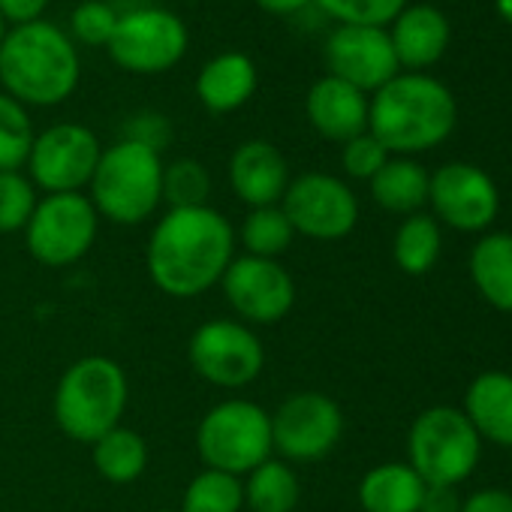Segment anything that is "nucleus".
I'll use <instances>...</instances> for the list:
<instances>
[{
	"mask_svg": "<svg viewBox=\"0 0 512 512\" xmlns=\"http://www.w3.org/2000/svg\"><path fill=\"white\" fill-rule=\"evenodd\" d=\"M235 260V229L211 205L169 208L151 229L145 266L151 284L169 299H196L220 287Z\"/></svg>",
	"mask_w": 512,
	"mask_h": 512,
	"instance_id": "obj_1",
	"label": "nucleus"
},
{
	"mask_svg": "<svg viewBox=\"0 0 512 512\" xmlns=\"http://www.w3.org/2000/svg\"><path fill=\"white\" fill-rule=\"evenodd\" d=\"M458 121L452 91L428 73H398L368 106V133L389 154L413 157L443 145Z\"/></svg>",
	"mask_w": 512,
	"mask_h": 512,
	"instance_id": "obj_2",
	"label": "nucleus"
},
{
	"mask_svg": "<svg viewBox=\"0 0 512 512\" xmlns=\"http://www.w3.org/2000/svg\"><path fill=\"white\" fill-rule=\"evenodd\" d=\"M79 76L76 43L49 22L19 25L0 43V85L25 109L64 103L79 88Z\"/></svg>",
	"mask_w": 512,
	"mask_h": 512,
	"instance_id": "obj_3",
	"label": "nucleus"
},
{
	"mask_svg": "<svg viewBox=\"0 0 512 512\" xmlns=\"http://www.w3.org/2000/svg\"><path fill=\"white\" fill-rule=\"evenodd\" d=\"M130 401V380L109 356H82L58 380L52 413L58 428L76 443H97L121 425Z\"/></svg>",
	"mask_w": 512,
	"mask_h": 512,
	"instance_id": "obj_4",
	"label": "nucleus"
},
{
	"mask_svg": "<svg viewBox=\"0 0 512 512\" xmlns=\"http://www.w3.org/2000/svg\"><path fill=\"white\" fill-rule=\"evenodd\" d=\"M88 199L103 220L118 226L145 223L163 202V157L136 142L118 139L103 148Z\"/></svg>",
	"mask_w": 512,
	"mask_h": 512,
	"instance_id": "obj_5",
	"label": "nucleus"
},
{
	"mask_svg": "<svg viewBox=\"0 0 512 512\" xmlns=\"http://www.w3.org/2000/svg\"><path fill=\"white\" fill-rule=\"evenodd\" d=\"M196 452L211 470L247 476L275 455L272 413L250 398L217 401L196 425Z\"/></svg>",
	"mask_w": 512,
	"mask_h": 512,
	"instance_id": "obj_6",
	"label": "nucleus"
},
{
	"mask_svg": "<svg viewBox=\"0 0 512 512\" xmlns=\"http://www.w3.org/2000/svg\"><path fill=\"white\" fill-rule=\"evenodd\" d=\"M482 440L464 410L437 404L422 410L407 434V464L425 485H461L479 464Z\"/></svg>",
	"mask_w": 512,
	"mask_h": 512,
	"instance_id": "obj_7",
	"label": "nucleus"
},
{
	"mask_svg": "<svg viewBox=\"0 0 512 512\" xmlns=\"http://www.w3.org/2000/svg\"><path fill=\"white\" fill-rule=\"evenodd\" d=\"M100 232V214L85 193H46L28 226L25 247L46 269H67L91 253Z\"/></svg>",
	"mask_w": 512,
	"mask_h": 512,
	"instance_id": "obj_8",
	"label": "nucleus"
},
{
	"mask_svg": "<svg viewBox=\"0 0 512 512\" xmlns=\"http://www.w3.org/2000/svg\"><path fill=\"white\" fill-rule=\"evenodd\" d=\"M187 362L196 377L217 389H244L266 368V347L238 320H208L187 341Z\"/></svg>",
	"mask_w": 512,
	"mask_h": 512,
	"instance_id": "obj_9",
	"label": "nucleus"
},
{
	"mask_svg": "<svg viewBox=\"0 0 512 512\" xmlns=\"http://www.w3.org/2000/svg\"><path fill=\"white\" fill-rule=\"evenodd\" d=\"M344 437L341 404L323 392H293L272 413V443L281 461L314 464L335 452Z\"/></svg>",
	"mask_w": 512,
	"mask_h": 512,
	"instance_id": "obj_10",
	"label": "nucleus"
},
{
	"mask_svg": "<svg viewBox=\"0 0 512 512\" xmlns=\"http://www.w3.org/2000/svg\"><path fill=\"white\" fill-rule=\"evenodd\" d=\"M109 58L136 76H157L172 70L187 52L184 22L160 7H142L118 16L109 40Z\"/></svg>",
	"mask_w": 512,
	"mask_h": 512,
	"instance_id": "obj_11",
	"label": "nucleus"
},
{
	"mask_svg": "<svg viewBox=\"0 0 512 512\" xmlns=\"http://www.w3.org/2000/svg\"><path fill=\"white\" fill-rule=\"evenodd\" d=\"M281 208L296 235L341 241L359 223V199L347 181L329 172H302L290 181Z\"/></svg>",
	"mask_w": 512,
	"mask_h": 512,
	"instance_id": "obj_12",
	"label": "nucleus"
},
{
	"mask_svg": "<svg viewBox=\"0 0 512 512\" xmlns=\"http://www.w3.org/2000/svg\"><path fill=\"white\" fill-rule=\"evenodd\" d=\"M226 305L244 326H275L296 305V281L281 260L235 256L220 278Z\"/></svg>",
	"mask_w": 512,
	"mask_h": 512,
	"instance_id": "obj_13",
	"label": "nucleus"
},
{
	"mask_svg": "<svg viewBox=\"0 0 512 512\" xmlns=\"http://www.w3.org/2000/svg\"><path fill=\"white\" fill-rule=\"evenodd\" d=\"M100 139L85 124H52L34 136L28 178L46 193H82L100 163Z\"/></svg>",
	"mask_w": 512,
	"mask_h": 512,
	"instance_id": "obj_14",
	"label": "nucleus"
},
{
	"mask_svg": "<svg viewBox=\"0 0 512 512\" xmlns=\"http://www.w3.org/2000/svg\"><path fill=\"white\" fill-rule=\"evenodd\" d=\"M428 205L434 220L458 232H485L500 211V193L491 175L473 163H446L431 172Z\"/></svg>",
	"mask_w": 512,
	"mask_h": 512,
	"instance_id": "obj_15",
	"label": "nucleus"
},
{
	"mask_svg": "<svg viewBox=\"0 0 512 512\" xmlns=\"http://www.w3.org/2000/svg\"><path fill=\"white\" fill-rule=\"evenodd\" d=\"M329 76L359 88L362 94L380 91L401 67L386 28H338L326 43Z\"/></svg>",
	"mask_w": 512,
	"mask_h": 512,
	"instance_id": "obj_16",
	"label": "nucleus"
},
{
	"mask_svg": "<svg viewBox=\"0 0 512 512\" xmlns=\"http://www.w3.org/2000/svg\"><path fill=\"white\" fill-rule=\"evenodd\" d=\"M290 163L266 139L241 142L229 157V187L247 208H269L281 205L290 187Z\"/></svg>",
	"mask_w": 512,
	"mask_h": 512,
	"instance_id": "obj_17",
	"label": "nucleus"
},
{
	"mask_svg": "<svg viewBox=\"0 0 512 512\" xmlns=\"http://www.w3.org/2000/svg\"><path fill=\"white\" fill-rule=\"evenodd\" d=\"M368 106H371L368 94L335 76L317 79L305 97V115L311 127L323 139L341 145L350 142L353 136L368 133Z\"/></svg>",
	"mask_w": 512,
	"mask_h": 512,
	"instance_id": "obj_18",
	"label": "nucleus"
},
{
	"mask_svg": "<svg viewBox=\"0 0 512 512\" xmlns=\"http://www.w3.org/2000/svg\"><path fill=\"white\" fill-rule=\"evenodd\" d=\"M389 40H392L398 67H404L407 73H425L446 55L452 28L443 10L431 4H416V7L401 10V16L392 22Z\"/></svg>",
	"mask_w": 512,
	"mask_h": 512,
	"instance_id": "obj_19",
	"label": "nucleus"
},
{
	"mask_svg": "<svg viewBox=\"0 0 512 512\" xmlns=\"http://www.w3.org/2000/svg\"><path fill=\"white\" fill-rule=\"evenodd\" d=\"M464 416L476 428L479 440L512 449V374L485 371L464 395Z\"/></svg>",
	"mask_w": 512,
	"mask_h": 512,
	"instance_id": "obj_20",
	"label": "nucleus"
},
{
	"mask_svg": "<svg viewBox=\"0 0 512 512\" xmlns=\"http://www.w3.org/2000/svg\"><path fill=\"white\" fill-rule=\"evenodd\" d=\"M256 67L241 52H223L211 58L196 76V97L211 115H229L256 94Z\"/></svg>",
	"mask_w": 512,
	"mask_h": 512,
	"instance_id": "obj_21",
	"label": "nucleus"
},
{
	"mask_svg": "<svg viewBox=\"0 0 512 512\" xmlns=\"http://www.w3.org/2000/svg\"><path fill=\"white\" fill-rule=\"evenodd\" d=\"M422 494L425 482L407 461H383L359 482V506L365 512H419Z\"/></svg>",
	"mask_w": 512,
	"mask_h": 512,
	"instance_id": "obj_22",
	"label": "nucleus"
},
{
	"mask_svg": "<svg viewBox=\"0 0 512 512\" xmlns=\"http://www.w3.org/2000/svg\"><path fill=\"white\" fill-rule=\"evenodd\" d=\"M470 281L491 308L512 314V232H488L473 244Z\"/></svg>",
	"mask_w": 512,
	"mask_h": 512,
	"instance_id": "obj_23",
	"label": "nucleus"
},
{
	"mask_svg": "<svg viewBox=\"0 0 512 512\" xmlns=\"http://www.w3.org/2000/svg\"><path fill=\"white\" fill-rule=\"evenodd\" d=\"M428 181H431V175L425 172L422 163H416L410 157H389L386 166L368 184H371V196L380 208L410 217V214L422 211V205L428 202Z\"/></svg>",
	"mask_w": 512,
	"mask_h": 512,
	"instance_id": "obj_24",
	"label": "nucleus"
},
{
	"mask_svg": "<svg viewBox=\"0 0 512 512\" xmlns=\"http://www.w3.org/2000/svg\"><path fill=\"white\" fill-rule=\"evenodd\" d=\"M244 485V506L250 512H296L302 485L290 461L269 458L260 467H253L247 476H241Z\"/></svg>",
	"mask_w": 512,
	"mask_h": 512,
	"instance_id": "obj_25",
	"label": "nucleus"
},
{
	"mask_svg": "<svg viewBox=\"0 0 512 512\" xmlns=\"http://www.w3.org/2000/svg\"><path fill=\"white\" fill-rule=\"evenodd\" d=\"M94 470L112 485H130L148 470V443L139 431L118 425L91 443Z\"/></svg>",
	"mask_w": 512,
	"mask_h": 512,
	"instance_id": "obj_26",
	"label": "nucleus"
},
{
	"mask_svg": "<svg viewBox=\"0 0 512 512\" xmlns=\"http://www.w3.org/2000/svg\"><path fill=\"white\" fill-rule=\"evenodd\" d=\"M440 250H443V232L431 214L416 211L401 220L392 241V260L404 275L410 278L428 275L440 260Z\"/></svg>",
	"mask_w": 512,
	"mask_h": 512,
	"instance_id": "obj_27",
	"label": "nucleus"
},
{
	"mask_svg": "<svg viewBox=\"0 0 512 512\" xmlns=\"http://www.w3.org/2000/svg\"><path fill=\"white\" fill-rule=\"evenodd\" d=\"M235 238L244 244L247 256L278 260V256H284L293 247L296 232H293V223L287 220L284 208L269 205V208H250Z\"/></svg>",
	"mask_w": 512,
	"mask_h": 512,
	"instance_id": "obj_28",
	"label": "nucleus"
},
{
	"mask_svg": "<svg viewBox=\"0 0 512 512\" xmlns=\"http://www.w3.org/2000/svg\"><path fill=\"white\" fill-rule=\"evenodd\" d=\"M241 509H244L241 476L202 467L187 482L178 512H241Z\"/></svg>",
	"mask_w": 512,
	"mask_h": 512,
	"instance_id": "obj_29",
	"label": "nucleus"
},
{
	"mask_svg": "<svg viewBox=\"0 0 512 512\" xmlns=\"http://www.w3.org/2000/svg\"><path fill=\"white\" fill-rule=\"evenodd\" d=\"M34 136L28 109L0 91V172H19L28 163Z\"/></svg>",
	"mask_w": 512,
	"mask_h": 512,
	"instance_id": "obj_30",
	"label": "nucleus"
},
{
	"mask_svg": "<svg viewBox=\"0 0 512 512\" xmlns=\"http://www.w3.org/2000/svg\"><path fill=\"white\" fill-rule=\"evenodd\" d=\"M211 196V175L199 160L163 163V202L169 208H202Z\"/></svg>",
	"mask_w": 512,
	"mask_h": 512,
	"instance_id": "obj_31",
	"label": "nucleus"
},
{
	"mask_svg": "<svg viewBox=\"0 0 512 512\" xmlns=\"http://www.w3.org/2000/svg\"><path fill=\"white\" fill-rule=\"evenodd\" d=\"M314 4L344 28H386L401 16L407 0H314Z\"/></svg>",
	"mask_w": 512,
	"mask_h": 512,
	"instance_id": "obj_32",
	"label": "nucleus"
},
{
	"mask_svg": "<svg viewBox=\"0 0 512 512\" xmlns=\"http://www.w3.org/2000/svg\"><path fill=\"white\" fill-rule=\"evenodd\" d=\"M40 196L34 181L19 169V172H0V232L13 235L25 232Z\"/></svg>",
	"mask_w": 512,
	"mask_h": 512,
	"instance_id": "obj_33",
	"label": "nucleus"
},
{
	"mask_svg": "<svg viewBox=\"0 0 512 512\" xmlns=\"http://www.w3.org/2000/svg\"><path fill=\"white\" fill-rule=\"evenodd\" d=\"M118 25V13L103 0H85L70 16V40L82 46H109Z\"/></svg>",
	"mask_w": 512,
	"mask_h": 512,
	"instance_id": "obj_34",
	"label": "nucleus"
},
{
	"mask_svg": "<svg viewBox=\"0 0 512 512\" xmlns=\"http://www.w3.org/2000/svg\"><path fill=\"white\" fill-rule=\"evenodd\" d=\"M392 154L383 148V142L371 133L353 136L350 142L341 145V166L350 178L356 181H371L389 160Z\"/></svg>",
	"mask_w": 512,
	"mask_h": 512,
	"instance_id": "obj_35",
	"label": "nucleus"
},
{
	"mask_svg": "<svg viewBox=\"0 0 512 512\" xmlns=\"http://www.w3.org/2000/svg\"><path fill=\"white\" fill-rule=\"evenodd\" d=\"M121 139L136 142V145H142V148H151V151L163 154V148L172 142V124H169V118L160 115V112H139V115H133V118L124 124Z\"/></svg>",
	"mask_w": 512,
	"mask_h": 512,
	"instance_id": "obj_36",
	"label": "nucleus"
},
{
	"mask_svg": "<svg viewBox=\"0 0 512 512\" xmlns=\"http://www.w3.org/2000/svg\"><path fill=\"white\" fill-rule=\"evenodd\" d=\"M52 0H0V19L10 25H31L43 22V13L49 10Z\"/></svg>",
	"mask_w": 512,
	"mask_h": 512,
	"instance_id": "obj_37",
	"label": "nucleus"
},
{
	"mask_svg": "<svg viewBox=\"0 0 512 512\" xmlns=\"http://www.w3.org/2000/svg\"><path fill=\"white\" fill-rule=\"evenodd\" d=\"M461 512H512V494L503 488H482L461 500Z\"/></svg>",
	"mask_w": 512,
	"mask_h": 512,
	"instance_id": "obj_38",
	"label": "nucleus"
},
{
	"mask_svg": "<svg viewBox=\"0 0 512 512\" xmlns=\"http://www.w3.org/2000/svg\"><path fill=\"white\" fill-rule=\"evenodd\" d=\"M419 512H461V497L449 485H425Z\"/></svg>",
	"mask_w": 512,
	"mask_h": 512,
	"instance_id": "obj_39",
	"label": "nucleus"
},
{
	"mask_svg": "<svg viewBox=\"0 0 512 512\" xmlns=\"http://www.w3.org/2000/svg\"><path fill=\"white\" fill-rule=\"evenodd\" d=\"M308 4H314V0H256V7H260L263 13H269V16H296Z\"/></svg>",
	"mask_w": 512,
	"mask_h": 512,
	"instance_id": "obj_40",
	"label": "nucleus"
},
{
	"mask_svg": "<svg viewBox=\"0 0 512 512\" xmlns=\"http://www.w3.org/2000/svg\"><path fill=\"white\" fill-rule=\"evenodd\" d=\"M494 7H497L500 19H503L506 25H512V0H494Z\"/></svg>",
	"mask_w": 512,
	"mask_h": 512,
	"instance_id": "obj_41",
	"label": "nucleus"
},
{
	"mask_svg": "<svg viewBox=\"0 0 512 512\" xmlns=\"http://www.w3.org/2000/svg\"><path fill=\"white\" fill-rule=\"evenodd\" d=\"M4 37H7V22L0 19V43H4Z\"/></svg>",
	"mask_w": 512,
	"mask_h": 512,
	"instance_id": "obj_42",
	"label": "nucleus"
},
{
	"mask_svg": "<svg viewBox=\"0 0 512 512\" xmlns=\"http://www.w3.org/2000/svg\"><path fill=\"white\" fill-rule=\"evenodd\" d=\"M154 512H178V509H154Z\"/></svg>",
	"mask_w": 512,
	"mask_h": 512,
	"instance_id": "obj_43",
	"label": "nucleus"
}]
</instances>
